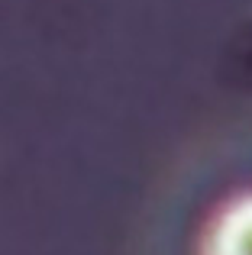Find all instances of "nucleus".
Segmentation results:
<instances>
[{
	"mask_svg": "<svg viewBox=\"0 0 252 255\" xmlns=\"http://www.w3.org/2000/svg\"><path fill=\"white\" fill-rule=\"evenodd\" d=\"M204 255H252V197L233 204L210 230Z\"/></svg>",
	"mask_w": 252,
	"mask_h": 255,
	"instance_id": "nucleus-1",
	"label": "nucleus"
}]
</instances>
